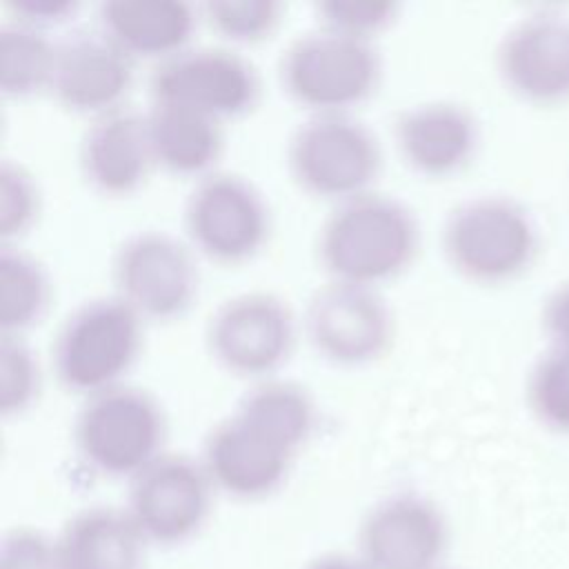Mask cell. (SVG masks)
Here are the masks:
<instances>
[{
    "label": "cell",
    "instance_id": "obj_3",
    "mask_svg": "<svg viewBox=\"0 0 569 569\" xmlns=\"http://www.w3.org/2000/svg\"><path fill=\"white\" fill-rule=\"evenodd\" d=\"M380 62L369 38L336 29H318L300 36L282 58L287 91L322 113L365 100L378 80Z\"/></svg>",
    "mask_w": 569,
    "mask_h": 569
},
{
    "label": "cell",
    "instance_id": "obj_4",
    "mask_svg": "<svg viewBox=\"0 0 569 569\" xmlns=\"http://www.w3.org/2000/svg\"><path fill=\"white\" fill-rule=\"evenodd\" d=\"M162 416L138 389L109 387L93 393L76 420V445L82 458L107 476H136L158 456Z\"/></svg>",
    "mask_w": 569,
    "mask_h": 569
},
{
    "label": "cell",
    "instance_id": "obj_24",
    "mask_svg": "<svg viewBox=\"0 0 569 569\" xmlns=\"http://www.w3.org/2000/svg\"><path fill=\"white\" fill-rule=\"evenodd\" d=\"M49 298V284L42 267L9 247L0 253V327L4 333L33 325Z\"/></svg>",
    "mask_w": 569,
    "mask_h": 569
},
{
    "label": "cell",
    "instance_id": "obj_26",
    "mask_svg": "<svg viewBox=\"0 0 569 569\" xmlns=\"http://www.w3.org/2000/svg\"><path fill=\"white\" fill-rule=\"evenodd\" d=\"M278 11L280 7L271 0H224L204 4L211 27L236 42H253L271 33Z\"/></svg>",
    "mask_w": 569,
    "mask_h": 569
},
{
    "label": "cell",
    "instance_id": "obj_5",
    "mask_svg": "<svg viewBox=\"0 0 569 569\" xmlns=\"http://www.w3.org/2000/svg\"><path fill=\"white\" fill-rule=\"evenodd\" d=\"M138 351V313L122 298L78 307L58 333L53 362L67 389L98 393L131 365Z\"/></svg>",
    "mask_w": 569,
    "mask_h": 569
},
{
    "label": "cell",
    "instance_id": "obj_11",
    "mask_svg": "<svg viewBox=\"0 0 569 569\" xmlns=\"http://www.w3.org/2000/svg\"><path fill=\"white\" fill-rule=\"evenodd\" d=\"M156 102H173L207 116L244 113L258 93L253 69L224 49L178 51L160 62L151 76Z\"/></svg>",
    "mask_w": 569,
    "mask_h": 569
},
{
    "label": "cell",
    "instance_id": "obj_33",
    "mask_svg": "<svg viewBox=\"0 0 569 569\" xmlns=\"http://www.w3.org/2000/svg\"><path fill=\"white\" fill-rule=\"evenodd\" d=\"M307 569H367L365 562H356L347 556H322L313 560Z\"/></svg>",
    "mask_w": 569,
    "mask_h": 569
},
{
    "label": "cell",
    "instance_id": "obj_7",
    "mask_svg": "<svg viewBox=\"0 0 569 569\" xmlns=\"http://www.w3.org/2000/svg\"><path fill=\"white\" fill-rule=\"evenodd\" d=\"M496 64L507 89L538 107L569 100V13L536 9L502 36Z\"/></svg>",
    "mask_w": 569,
    "mask_h": 569
},
{
    "label": "cell",
    "instance_id": "obj_1",
    "mask_svg": "<svg viewBox=\"0 0 569 569\" xmlns=\"http://www.w3.org/2000/svg\"><path fill=\"white\" fill-rule=\"evenodd\" d=\"M416 244L418 227L402 202L360 193L325 222L320 256L338 282L369 287L396 276L411 260Z\"/></svg>",
    "mask_w": 569,
    "mask_h": 569
},
{
    "label": "cell",
    "instance_id": "obj_27",
    "mask_svg": "<svg viewBox=\"0 0 569 569\" xmlns=\"http://www.w3.org/2000/svg\"><path fill=\"white\" fill-rule=\"evenodd\" d=\"M38 389V367L31 349L16 336L0 340V407L4 413L24 409Z\"/></svg>",
    "mask_w": 569,
    "mask_h": 569
},
{
    "label": "cell",
    "instance_id": "obj_8",
    "mask_svg": "<svg viewBox=\"0 0 569 569\" xmlns=\"http://www.w3.org/2000/svg\"><path fill=\"white\" fill-rule=\"evenodd\" d=\"M113 280L136 313L169 320L191 305L198 276L189 251L173 236L140 231L120 244Z\"/></svg>",
    "mask_w": 569,
    "mask_h": 569
},
{
    "label": "cell",
    "instance_id": "obj_17",
    "mask_svg": "<svg viewBox=\"0 0 569 569\" xmlns=\"http://www.w3.org/2000/svg\"><path fill=\"white\" fill-rule=\"evenodd\" d=\"M405 160L425 176H447L465 167L478 144L476 118L453 102L409 109L396 127Z\"/></svg>",
    "mask_w": 569,
    "mask_h": 569
},
{
    "label": "cell",
    "instance_id": "obj_18",
    "mask_svg": "<svg viewBox=\"0 0 569 569\" xmlns=\"http://www.w3.org/2000/svg\"><path fill=\"white\" fill-rule=\"evenodd\" d=\"M80 158L87 180L102 193L133 191L153 160L144 118L124 109L102 113L84 133Z\"/></svg>",
    "mask_w": 569,
    "mask_h": 569
},
{
    "label": "cell",
    "instance_id": "obj_2",
    "mask_svg": "<svg viewBox=\"0 0 569 569\" xmlns=\"http://www.w3.org/2000/svg\"><path fill=\"white\" fill-rule=\"evenodd\" d=\"M442 242L458 273L473 282L498 284L529 269L538 253V227L518 200L478 196L449 213Z\"/></svg>",
    "mask_w": 569,
    "mask_h": 569
},
{
    "label": "cell",
    "instance_id": "obj_12",
    "mask_svg": "<svg viewBox=\"0 0 569 569\" xmlns=\"http://www.w3.org/2000/svg\"><path fill=\"white\" fill-rule=\"evenodd\" d=\"M391 318L385 300L365 284L331 282L307 309V336L336 365H362L382 353Z\"/></svg>",
    "mask_w": 569,
    "mask_h": 569
},
{
    "label": "cell",
    "instance_id": "obj_9",
    "mask_svg": "<svg viewBox=\"0 0 569 569\" xmlns=\"http://www.w3.org/2000/svg\"><path fill=\"white\" fill-rule=\"evenodd\" d=\"M209 511V476L184 456H158L133 476L129 516L144 536L160 545L191 538Z\"/></svg>",
    "mask_w": 569,
    "mask_h": 569
},
{
    "label": "cell",
    "instance_id": "obj_21",
    "mask_svg": "<svg viewBox=\"0 0 569 569\" xmlns=\"http://www.w3.org/2000/svg\"><path fill=\"white\" fill-rule=\"evenodd\" d=\"M144 124L151 158L173 173H200L220 153V127L213 116L198 109L153 102Z\"/></svg>",
    "mask_w": 569,
    "mask_h": 569
},
{
    "label": "cell",
    "instance_id": "obj_32",
    "mask_svg": "<svg viewBox=\"0 0 569 569\" xmlns=\"http://www.w3.org/2000/svg\"><path fill=\"white\" fill-rule=\"evenodd\" d=\"M9 9L18 16V22L36 27L67 20L76 13L78 4L67 0H13L9 2Z\"/></svg>",
    "mask_w": 569,
    "mask_h": 569
},
{
    "label": "cell",
    "instance_id": "obj_15",
    "mask_svg": "<svg viewBox=\"0 0 569 569\" xmlns=\"http://www.w3.org/2000/svg\"><path fill=\"white\" fill-rule=\"evenodd\" d=\"M131 82V60L109 36L76 31L56 44L49 87L76 111H107Z\"/></svg>",
    "mask_w": 569,
    "mask_h": 569
},
{
    "label": "cell",
    "instance_id": "obj_30",
    "mask_svg": "<svg viewBox=\"0 0 569 569\" xmlns=\"http://www.w3.org/2000/svg\"><path fill=\"white\" fill-rule=\"evenodd\" d=\"M0 569H62L58 545L33 529H16L2 542Z\"/></svg>",
    "mask_w": 569,
    "mask_h": 569
},
{
    "label": "cell",
    "instance_id": "obj_25",
    "mask_svg": "<svg viewBox=\"0 0 569 569\" xmlns=\"http://www.w3.org/2000/svg\"><path fill=\"white\" fill-rule=\"evenodd\" d=\"M525 396L545 429L569 436V353L547 347L527 373Z\"/></svg>",
    "mask_w": 569,
    "mask_h": 569
},
{
    "label": "cell",
    "instance_id": "obj_23",
    "mask_svg": "<svg viewBox=\"0 0 569 569\" xmlns=\"http://www.w3.org/2000/svg\"><path fill=\"white\" fill-rule=\"evenodd\" d=\"M56 44L36 27L9 22L0 27V87L7 96H29L51 82Z\"/></svg>",
    "mask_w": 569,
    "mask_h": 569
},
{
    "label": "cell",
    "instance_id": "obj_29",
    "mask_svg": "<svg viewBox=\"0 0 569 569\" xmlns=\"http://www.w3.org/2000/svg\"><path fill=\"white\" fill-rule=\"evenodd\" d=\"M36 191L31 178L16 164L0 169V229L2 236L20 233L33 218Z\"/></svg>",
    "mask_w": 569,
    "mask_h": 569
},
{
    "label": "cell",
    "instance_id": "obj_10",
    "mask_svg": "<svg viewBox=\"0 0 569 569\" xmlns=\"http://www.w3.org/2000/svg\"><path fill=\"white\" fill-rule=\"evenodd\" d=\"M184 222L202 253L220 262H240L253 256L267 236V207L247 180L216 173L191 191Z\"/></svg>",
    "mask_w": 569,
    "mask_h": 569
},
{
    "label": "cell",
    "instance_id": "obj_6",
    "mask_svg": "<svg viewBox=\"0 0 569 569\" xmlns=\"http://www.w3.org/2000/svg\"><path fill=\"white\" fill-rule=\"evenodd\" d=\"M289 162L307 191L325 198H356L376 178L380 149L358 120L345 113H318L293 133Z\"/></svg>",
    "mask_w": 569,
    "mask_h": 569
},
{
    "label": "cell",
    "instance_id": "obj_31",
    "mask_svg": "<svg viewBox=\"0 0 569 569\" xmlns=\"http://www.w3.org/2000/svg\"><path fill=\"white\" fill-rule=\"evenodd\" d=\"M540 327L549 349L569 353V278L558 282L542 300Z\"/></svg>",
    "mask_w": 569,
    "mask_h": 569
},
{
    "label": "cell",
    "instance_id": "obj_16",
    "mask_svg": "<svg viewBox=\"0 0 569 569\" xmlns=\"http://www.w3.org/2000/svg\"><path fill=\"white\" fill-rule=\"evenodd\" d=\"M291 453L293 451L233 413L209 433L204 469L227 493L258 498L282 482Z\"/></svg>",
    "mask_w": 569,
    "mask_h": 569
},
{
    "label": "cell",
    "instance_id": "obj_14",
    "mask_svg": "<svg viewBox=\"0 0 569 569\" xmlns=\"http://www.w3.org/2000/svg\"><path fill=\"white\" fill-rule=\"evenodd\" d=\"M447 547V525L433 502L402 493L380 502L362 522L367 569H433Z\"/></svg>",
    "mask_w": 569,
    "mask_h": 569
},
{
    "label": "cell",
    "instance_id": "obj_13",
    "mask_svg": "<svg viewBox=\"0 0 569 569\" xmlns=\"http://www.w3.org/2000/svg\"><path fill=\"white\" fill-rule=\"evenodd\" d=\"M291 340V313L269 293H244L227 300L209 325L216 360L240 376L276 369L287 358Z\"/></svg>",
    "mask_w": 569,
    "mask_h": 569
},
{
    "label": "cell",
    "instance_id": "obj_22",
    "mask_svg": "<svg viewBox=\"0 0 569 569\" xmlns=\"http://www.w3.org/2000/svg\"><path fill=\"white\" fill-rule=\"evenodd\" d=\"M236 416L289 451H296L313 427V405L309 396L291 382L258 385L240 400Z\"/></svg>",
    "mask_w": 569,
    "mask_h": 569
},
{
    "label": "cell",
    "instance_id": "obj_19",
    "mask_svg": "<svg viewBox=\"0 0 569 569\" xmlns=\"http://www.w3.org/2000/svg\"><path fill=\"white\" fill-rule=\"evenodd\" d=\"M142 542L129 513L98 507L71 518L56 545L62 569H140Z\"/></svg>",
    "mask_w": 569,
    "mask_h": 569
},
{
    "label": "cell",
    "instance_id": "obj_28",
    "mask_svg": "<svg viewBox=\"0 0 569 569\" xmlns=\"http://www.w3.org/2000/svg\"><path fill=\"white\" fill-rule=\"evenodd\" d=\"M318 16L322 18L325 27L345 31L351 36L369 38V33L382 29L396 13L393 2H360V0H331L320 2Z\"/></svg>",
    "mask_w": 569,
    "mask_h": 569
},
{
    "label": "cell",
    "instance_id": "obj_20",
    "mask_svg": "<svg viewBox=\"0 0 569 569\" xmlns=\"http://www.w3.org/2000/svg\"><path fill=\"white\" fill-rule=\"evenodd\" d=\"M102 33L129 56H167L191 36L193 11L176 0H109L98 11Z\"/></svg>",
    "mask_w": 569,
    "mask_h": 569
}]
</instances>
